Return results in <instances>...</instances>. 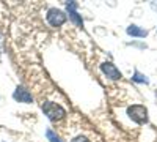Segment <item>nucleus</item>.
Instances as JSON below:
<instances>
[{
  "label": "nucleus",
  "instance_id": "nucleus-8",
  "mask_svg": "<svg viewBox=\"0 0 157 142\" xmlns=\"http://www.w3.org/2000/svg\"><path fill=\"white\" fill-rule=\"evenodd\" d=\"M132 81L134 82H137V84H149V79H148V76L146 74H141L138 70H135L134 71V74H132Z\"/></svg>",
  "mask_w": 157,
  "mask_h": 142
},
{
  "label": "nucleus",
  "instance_id": "nucleus-2",
  "mask_svg": "<svg viewBox=\"0 0 157 142\" xmlns=\"http://www.w3.org/2000/svg\"><path fill=\"white\" fill-rule=\"evenodd\" d=\"M127 115L129 119L138 123V125H145L149 120V115H148V108L143 106V104H132L127 108Z\"/></svg>",
  "mask_w": 157,
  "mask_h": 142
},
{
  "label": "nucleus",
  "instance_id": "nucleus-9",
  "mask_svg": "<svg viewBox=\"0 0 157 142\" xmlns=\"http://www.w3.org/2000/svg\"><path fill=\"white\" fill-rule=\"evenodd\" d=\"M46 136H47V139H49L50 142H64V140H61L60 136H57L52 130H47V131H46Z\"/></svg>",
  "mask_w": 157,
  "mask_h": 142
},
{
  "label": "nucleus",
  "instance_id": "nucleus-6",
  "mask_svg": "<svg viewBox=\"0 0 157 142\" xmlns=\"http://www.w3.org/2000/svg\"><path fill=\"white\" fill-rule=\"evenodd\" d=\"M77 6L78 5L75 2H66V8H68V13H69V19L77 25V27H83V19H82L80 14H78Z\"/></svg>",
  "mask_w": 157,
  "mask_h": 142
},
{
  "label": "nucleus",
  "instance_id": "nucleus-5",
  "mask_svg": "<svg viewBox=\"0 0 157 142\" xmlns=\"http://www.w3.org/2000/svg\"><path fill=\"white\" fill-rule=\"evenodd\" d=\"M13 98H14L16 101H19V103H25V104H30V103H33V96H32V93H30L25 87H22V85H19V87L14 90V93H13Z\"/></svg>",
  "mask_w": 157,
  "mask_h": 142
},
{
  "label": "nucleus",
  "instance_id": "nucleus-7",
  "mask_svg": "<svg viewBox=\"0 0 157 142\" xmlns=\"http://www.w3.org/2000/svg\"><path fill=\"white\" fill-rule=\"evenodd\" d=\"M126 32H127L129 36H137V38H145V36L148 35V30L138 27V25H135V24L129 25V27L126 29Z\"/></svg>",
  "mask_w": 157,
  "mask_h": 142
},
{
  "label": "nucleus",
  "instance_id": "nucleus-1",
  "mask_svg": "<svg viewBox=\"0 0 157 142\" xmlns=\"http://www.w3.org/2000/svg\"><path fill=\"white\" fill-rule=\"evenodd\" d=\"M44 115L50 120V122H58L61 119H64V115H66V111H64L63 106H60L58 103H54V101H46L43 103L41 106Z\"/></svg>",
  "mask_w": 157,
  "mask_h": 142
},
{
  "label": "nucleus",
  "instance_id": "nucleus-4",
  "mask_svg": "<svg viewBox=\"0 0 157 142\" xmlns=\"http://www.w3.org/2000/svg\"><path fill=\"white\" fill-rule=\"evenodd\" d=\"M101 71L105 74L109 79H112V81H120L121 77H123V73L118 70L112 62H104V63H101Z\"/></svg>",
  "mask_w": 157,
  "mask_h": 142
},
{
  "label": "nucleus",
  "instance_id": "nucleus-3",
  "mask_svg": "<svg viewBox=\"0 0 157 142\" xmlns=\"http://www.w3.org/2000/svg\"><path fill=\"white\" fill-rule=\"evenodd\" d=\"M46 19L52 27H61V25L68 21V16H66V13L58 10V8H50L46 14Z\"/></svg>",
  "mask_w": 157,
  "mask_h": 142
},
{
  "label": "nucleus",
  "instance_id": "nucleus-10",
  "mask_svg": "<svg viewBox=\"0 0 157 142\" xmlns=\"http://www.w3.org/2000/svg\"><path fill=\"white\" fill-rule=\"evenodd\" d=\"M72 142H90V139L85 137V136H77V137L72 139Z\"/></svg>",
  "mask_w": 157,
  "mask_h": 142
}]
</instances>
